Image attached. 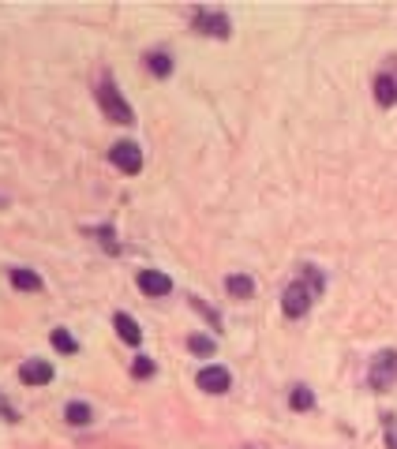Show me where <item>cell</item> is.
Instances as JSON below:
<instances>
[{
    "instance_id": "6da1fadb",
    "label": "cell",
    "mask_w": 397,
    "mask_h": 449,
    "mask_svg": "<svg viewBox=\"0 0 397 449\" xmlns=\"http://www.w3.org/2000/svg\"><path fill=\"white\" fill-rule=\"evenodd\" d=\"M97 105H102V113L113 120V124H131V120H135L131 105L120 97V90H116L113 83H102V86H97Z\"/></svg>"
},
{
    "instance_id": "2e32d148",
    "label": "cell",
    "mask_w": 397,
    "mask_h": 449,
    "mask_svg": "<svg viewBox=\"0 0 397 449\" xmlns=\"http://www.w3.org/2000/svg\"><path fill=\"white\" fill-rule=\"evenodd\" d=\"M53 345H57L60 352H75V348H79V345H75V337H72L68 330H53Z\"/></svg>"
},
{
    "instance_id": "52a82bcc",
    "label": "cell",
    "mask_w": 397,
    "mask_h": 449,
    "mask_svg": "<svg viewBox=\"0 0 397 449\" xmlns=\"http://www.w3.org/2000/svg\"><path fill=\"white\" fill-rule=\"evenodd\" d=\"M198 389H206V393H225L229 386H233V375H229V371L225 367H203V371H198Z\"/></svg>"
},
{
    "instance_id": "4fadbf2b",
    "label": "cell",
    "mask_w": 397,
    "mask_h": 449,
    "mask_svg": "<svg viewBox=\"0 0 397 449\" xmlns=\"http://www.w3.org/2000/svg\"><path fill=\"white\" fill-rule=\"evenodd\" d=\"M64 415H68V423H75V427H86V423L94 420L90 404H79V401H72L68 408H64Z\"/></svg>"
},
{
    "instance_id": "8992f818",
    "label": "cell",
    "mask_w": 397,
    "mask_h": 449,
    "mask_svg": "<svg viewBox=\"0 0 397 449\" xmlns=\"http://www.w3.org/2000/svg\"><path fill=\"white\" fill-rule=\"evenodd\" d=\"M195 27L210 38H229V15L217 12V8H198L195 12Z\"/></svg>"
},
{
    "instance_id": "9c48e42d",
    "label": "cell",
    "mask_w": 397,
    "mask_h": 449,
    "mask_svg": "<svg viewBox=\"0 0 397 449\" xmlns=\"http://www.w3.org/2000/svg\"><path fill=\"white\" fill-rule=\"evenodd\" d=\"M139 289L147 292V296H169L173 281L165 277L161 270H139Z\"/></svg>"
},
{
    "instance_id": "8fae6325",
    "label": "cell",
    "mask_w": 397,
    "mask_h": 449,
    "mask_svg": "<svg viewBox=\"0 0 397 449\" xmlns=\"http://www.w3.org/2000/svg\"><path fill=\"white\" fill-rule=\"evenodd\" d=\"M225 289H229V296H236V300H248V296L255 292V281H251L248 273H229Z\"/></svg>"
},
{
    "instance_id": "e0dca14e",
    "label": "cell",
    "mask_w": 397,
    "mask_h": 449,
    "mask_svg": "<svg viewBox=\"0 0 397 449\" xmlns=\"http://www.w3.org/2000/svg\"><path fill=\"white\" fill-rule=\"evenodd\" d=\"M187 348H191V352H198V356H210L214 352V341H210V337H191V341H187Z\"/></svg>"
},
{
    "instance_id": "9a60e30c",
    "label": "cell",
    "mask_w": 397,
    "mask_h": 449,
    "mask_svg": "<svg viewBox=\"0 0 397 449\" xmlns=\"http://www.w3.org/2000/svg\"><path fill=\"white\" fill-rule=\"evenodd\" d=\"M289 401H292L296 412H304V408H311V404H315V397H311V389H307V386H296Z\"/></svg>"
},
{
    "instance_id": "ac0fdd59",
    "label": "cell",
    "mask_w": 397,
    "mask_h": 449,
    "mask_svg": "<svg viewBox=\"0 0 397 449\" xmlns=\"http://www.w3.org/2000/svg\"><path fill=\"white\" fill-rule=\"evenodd\" d=\"M131 371H135V378H150V375H154V364H150L147 356H139V359H135V367H131Z\"/></svg>"
},
{
    "instance_id": "7c38bea8",
    "label": "cell",
    "mask_w": 397,
    "mask_h": 449,
    "mask_svg": "<svg viewBox=\"0 0 397 449\" xmlns=\"http://www.w3.org/2000/svg\"><path fill=\"white\" fill-rule=\"evenodd\" d=\"M12 284H15V289H23V292H38L41 289V277H38V273L34 270H12Z\"/></svg>"
},
{
    "instance_id": "5b68a950",
    "label": "cell",
    "mask_w": 397,
    "mask_h": 449,
    "mask_svg": "<svg viewBox=\"0 0 397 449\" xmlns=\"http://www.w3.org/2000/svg\"><path fill=\"white\" fill-rule=\"evenodd\" d=\"M375 102L397 105V60H390L379 75H375Z\"/></svg>"
},
{
    "instance_id": "d6986e66",
    "label": "cell",
    "mask_w": 397,
    "mask_h": 449,
    "mask_svg": "<svg viewBox=\"0 0 397 449\" xmlns=\"http://www.w3.org/2000/svg\"><path fill=\"white\" fill-rule=\"evenodd\" d=\"M0 420H4V423H19V412H15L4 397H0Z\"/></svg>"
},
{
    "instance_id": "3957f363",
    "label": "cell",
    "mask_w": 397,
    "mask_h": 449,
    "mask_svg": "<svg viewBox=\"0 0 397 449\" xmlns=\"http://www.w3.org/2000/svg\"><path fill=\"white\" fill-rule=\"evenodd\" d=\"M311 300H315V289L307 281H292L289 289H285L281 296V308L289 319H300V315H307V308H311Z\"/></svg>"
},
{
    "instance_id": "30bf717a",
    "label": "cell",
    "mask_w": 397,
    "mask_h": 449,
    "mask_svg": "<svg viewBox=\"0 0 397 449\" xmlns=\"http://www.w3.org/2000/svg\"><path fill=\"white\" fill-rule=\"evenodd\" d=\"M113 326H116L120 341H128V345H139V341H142V330L135 326V319H131V315H124V311H120L116 319H113Z\"/></svg>"
},
{
    "instance_id": "277c9868",
    "label": "cell",
    "mask_w": 397,
    "mask_h": 449,
    "mask_svg": "<svg viewBox=\"0 0 397 449\" xmlns=\"http://www.w3.org/2000/svg\"><path fill=\"white\" fill-rule=\"evenodd\" d=\"M109 161L120 169V172H128V177H135V172L142 169V150L135 146V142H113V150H109Z\"/></svg>"
},
{
    "instance_id": "7a4b0ae2",
    "label": "cell",
    "mask_w": 397,
    "mask_h": 449,
    "mask_svg": "<svg viewBox=\"0 0 397 449\" xmlns=\"http://www.w3.org/2000/svg\"><path fill=\"white\" fill-rule=\"evenodd\" d=\"M368 382H371V389H379V393L390 389L397 382V352H393V348H386V352L375 356V364L368 371Z\"/></svg>"
},
{
    "instance_id": "ba28073f",
    "label": "cell",
    "mask_w": 397,
    "mask_h": 449,
    "mask_svg": "<svg viewBox=\"0 0 397 449\" xmlns=\"http://www.w3.org/2000/svg\"><path fill=\"white\" fill-rule=\"evenodd\" d=\"M19 378H23L27 386H46V382H53V364L49 359H27V364L19 367Z\"/></svg>"
},
{
    "instance_id": "5bb4252c",
    "label": "cell",
    "mask_w": 397,
    "mask_h": 449,
    "mask_svg": "<svg viewBox=\"0 0 397 449\" xmlns=\"http://www.w3.org/2000/svg\"><path fill=\"white\" fill-rule=\"evenodd\" d=\"M147 68H150L154 75H169V71H173V60L165 57V53H150V57H147Z\"/></svg>"
},
{
    "instance_id": "ffe728a7",
    "label": "cell",
    "mask_w": 397,
    "mask_h": 449,
    "mask_svg": "<svg viewBox=\"0 0 397 449\" xmlns=\"http://www.w3.org/2000/svg\"><path fill=\"white\" fill-rule=\"evenodd\" d=\"M386 431H390V449H397V431H393V415H386Z\"/></svg>"
}]
</instances>
